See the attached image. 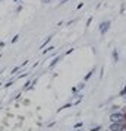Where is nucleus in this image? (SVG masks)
<instances>
[{"instance_id":"3","label":"nucleus","mask_w":126,"mask_h":131,"mask_svg":"<svg viewBox=\"0 0 126 131\" xmlns=\"http://www.w3.org/2000/svg\"><path fill=\"white\" fill-rule=\"evenodd\" d=\"M107 28H108V22H106V24H104V26L101 28V32H106V31H107Z\"/></svg>"},{"instance_id":"2","label":"nucleus","mask_w":126,"mask_h":131,"mask_svg":"<svg viewBox=\"0 0 126 131\" xmlns=\"http://www.w3.org/2000/svg\"><path fill=\"white\" fill-rule=\"evenodd\" d=\"M112 121L113 122H123V115H122V114H113Z\"/></svg>"},{"instance_id":"1","label":"nucleus","mask_w":126,"mask_h":131,"mask_svg":"<svg viewBox=\"0 0 126 131\" xmlns=\"http://www.w3.org/2000/svg\"><path fill=\"white\" fill-rule=\"evenodd\" d=\"M123 122H113L112 124V127H110V130L112 131H120L122 128H123Z\"/></svg>"}]
</instances>
